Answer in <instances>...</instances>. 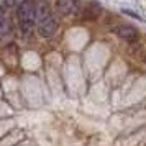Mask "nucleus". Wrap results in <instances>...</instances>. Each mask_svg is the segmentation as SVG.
<instances>
[{
	"instance_id": "obj_1",
	"label": "nucleus",
	"mask_w": 146,
	"mask_h": 146,
	"mask_svg": "<svg viewBox=\"0 0 146 146\" xmlns=\"http://www.w3.org/2000/svg\"><path fill=\"white\" fill-rule=\"evenodd\" d=\"M18 21H20V28L23 33H31L36 21V3L33 0H23L18 5V12H17Z\"/></svg>"
},
{
	"instance_id": "obj_2",
	"label": "nucleus",
	"mask_w": 146,
	"mask_h": 146,
	"mask_svg": "<svg viewBox=\"0 0 146 146\" xmlns=\"http://www.w3.org/2000/svg\"><path fill=\"white\" fill-rule=\"evenodd\" d=\"M58 27H59L58 20L54 18L53 15H49L44 20L40 21V25H38V33H40L43 38H51V36L58 31Z\"/></svg>"
},
{
	"instance_id": "obj_3",
	"label": "nucleus",
	"mask_w": 146,
	"mask_h": 146,
	"mask_svg": "<svg viewBox=\"0 0 146 146\" xmlns=\"http://www.w3.org/2000/svg\"><path fill=\"white\" fill-rule=\"evenodd\" d=\"M115 31H117V35H118L121 40L128 41V43L136 41L138 40V36H139L138 30H136L135 27H130V25H121V27H118Z\"/></svg>"
},
{
	"instance_id": "obj_4",
	"label": "nucleus",
	"mask_w": 146,
	"mask_h": 146,
	"mask_svg": "<svg viewBox=\"0 0 146 146\" xmlns=\"http://www.w3.org/2000/svg\"><path fill=\"white\" fill-rule=\"evenodd\" d=\"M56 8L61 15H72L79 10V2L77 0H58Z\"/></svg>"
},
{
	"instance_id": "obj_5",
	"label": "nucleus",
	"mask_w": 146,
	"mask_h": 146,
	"mask_svg": "<svg viewBox=\"0 0 146 146\" xmlns=\"http://www.w3.org/2000/svg\"><path fill=\"white\" fill-rule=\"evenodd\" d=\"M100 13H102V7H100L97 2L87 3L86 7H84V10H82V17L86 20H95V18H99Z\"/></svg>"
},
{
	"instance_id": "obj_6",
	"label": "nucleus",
	"mask_w": 146,
	"mask_h": 146,
	"mask_svg": "<svg viewBox=\"0 0 146 146\" xmlns=\"http://www.w3.org/2000/svg\"><path fill=\"white\" fill-rule=\"evenodd\" d=\"M49 15H51L49 5H48L46 2H41L40 5L36 7V20H38V23H40L41 20H44L46 17H49Z\"/></svg>"
},
{
	"instance_id": "obj_7",
	"label": "nucleus",
	"mask_w": 146,
	"mask_h": 146,
	"mask_svg": "<svg viewBox=\"0 0 146 146\" xmlns=\"http://www.w3.org/2000/svg\"><path fill=\"white\" fill-rule=\"evenodd\" d=\"M3 21H5V13H3V8L0 5V27L3 25Z\"/></svg>"
},
{
	"instance_id": "obj_8",
	"label": "nucleus",
	"mask_w": 146,
	"mask_h": 146,
	"mask_svg": "<svg viewBox=\"0 0 146 146\" xmlns=\"http://www.w3.org/2000/svg\"><path fill=\"white\" fill-rule=\"evenodd\" d=\"M3 3H5V5H7V7H12V5H13L15 2H13V0H5V2H3Z\"/></svg>"
}]
</instances>
